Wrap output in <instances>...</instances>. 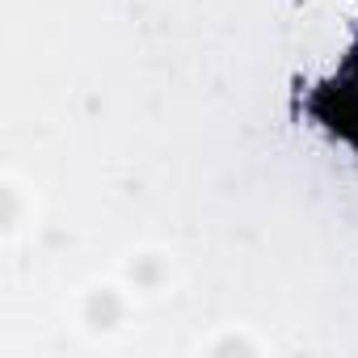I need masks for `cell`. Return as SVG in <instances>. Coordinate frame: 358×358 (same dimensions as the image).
<instances>
[{
    "instance_id": "1",
    "label": "cell",
    "mask_w": 358,
    "mask_h": 358,
    "mask_svg": "<svg viewBox=\"0 0 358 358\" xmlns=\"http://www.w3.org/2000/svg\"><path fill=\"white\" fill-rule=\"evenodd\" d=\"M308 114L358 156V43L341 55L337 72L308 93Z\"/></svg>"
}]
</instances>
